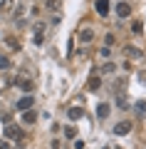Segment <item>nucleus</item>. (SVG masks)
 <instances>
[{
	"instance_id": "1",
	"label": "nucleus",
	"mask_w": 146,
	"mask_h": 149,
	"mask_svg": "<svg viewBox=\"0 0 146 149\" xmlns=\"http://www.w3.org/2000/svg\"><path fill=\"white\" fill-rule=\"evenodd\" d=\"M22 134H25V132H22L17 124H8V127H5V139H8V142H20Z\"/></svg>"
},
{
	"instance_id": "2",
	"label": "nucleus",
	"mask_w": 146,
	"mask_h": 149,
	"mask_svg": "<svg viewBox=\"0 0 146 149\" xmlns=\"http://www.w3.org/2000/svg\"><path fill=\"white\" fill-rule=\"evenodd\" d=\"M32 104H35V97H32V95H25V97H20V100L15 102V109H17V112H25V109H30Z\"/></svg>"
},
{
	"instance_id": "3",
	"label": "nucleus",
	"mask_w": 146,
	"mask_h": 149,
	"mask_svg": "<svg viewBox=\"0 0 146 149\" xmlns=\"http://www.w3.org/2000/svg\"><path fill=\"white\" fill-rule=\"evenodd\" d=\"M131 127H134V124H131L129 119H124V122L114 124V134H116V137H124V134H129V132H131Z\"/></svg>"
},
{
	"instance_id": "4",
	"label": "nucleus",
	"mask_w": 146,
	"mask_h": 149,
	"mask_svg": "<svg viewBox=\"0 0 146 149\" xmlns=\"http://www.w3.org/2000/svg\"><path fill=\"white\" fill-rule=\"evenodd\" d=\"M131 15V5L129 3H119L116 5V17H129Z\"/></svg>"
},
{
	"instance_id": "5",
	"label": "nucleus",
	"mask_w": 146,
	"mask_h": 149,
	"mask_svg": "<svg viewBox=\"0 0 146 149\" xmlns=\"http://www.w3.org/2000/svg\"><path fill=\"white\" fill-rule=\"evenodd\" d=\"M92 40H94V30H92V27H84V30L79 32V42L87 45V42H92Z\"/></svg>"
},
{
	"instance_id": "6",
	"label": "nucleus",
	"mask_w": 146,
	"mask_h": 149,
	"mask_svg": "<svg viewBox=\"0 0 146 149\" xmlns=\"http://www.w3.org/2000/svg\"><path fill=\"white\" fill-rule=\"evenodd\" d=\"M109 112H111V107L107 104V102H102V104L97 107V117H99V119H107V117H109Z\"/></svg>"
},
{
	"instance_id": "7",
	"label": "nucleus",
	"mask_w": 146,
	"mask_h": 149,
	"mask_svg": "<svg viewBox=\"0 0 146 149\" xmlns=\"http://www.w3.org/2000/svg\"><path fill=\"white\" fill-rule=\"evenodd\" d=\"M97 13H99V15H109V0H97Z\"/></svg>"
},
{
	"instance_id": "8",
	"label": "nucleus",
	"mask_w": 146,
	"mask_h": 149,
	"mask_svg": "<svg viewBox=\"0 0 146 149\" xmlns=\"http://www.w3.org/2000/svg\"><path fill=\"white\" fill-rule=\"evenodd\" d=\"M82 114H84V112L79 109V107H69V109H67V117L74 119V122H77V119H82Z\"/></svg>"
},
{
	"instance_id": "9",
	"label": "nucleus",
	"mask_w": 146,
	"mask_h": 149,
	"mask_svg": "<svg viewBox=\"0 0 146 149\" xmlns=\"http://www.w3.org/2000/svg\"><path fill=\"white\" fill-rule=\"evenodd\" d=\"M35 119H37V114H35L32 109H25V112H22V122H25V124H35Z\"/></svg>"
},
{
	"instance_id": "10",
	"label": "nucleus",
	"mask_w": 146,
	"mask_h": 149,
	"mask_svg": "<svg viewBox=\"0 0 146 149\" xmlns=\"http://www.w3.org/2000/svg\"><path fill=\"white\" fill-rule=\"evenodd\" d=\"M124 52H126V57H134V60H136V57H141V50H139V47H131V45L124 50Z\"/></svg>"
},
{
	"instance_id": "11",
	"label": "nucleus",
	"mask_w": 146,
	"mask_h": 149,
	"mask_svg": "<svg viewBox=\"0 0 146 149\" xmlns=\"http://www.w3.org/2000/svg\"><path fill=\"white\" fill-rule=\"evenodd\" d=\"M134 109H136V114H146V102H144V100L134 102Z\"/></svg>"
},
{
	"instance_id": "12",
	"label": "nucleus",
	"mask_w": 146,
	"mask_h": 149,
	"mask_svg": "<svg viewBox=\"0 0 146 149\" xmlns=\"http://www.w3.org/2000/svg\"><path fill=\"white\" fill-rule=\"evenodd\" d=\"M99 85H102V80L94 74V77H89V90H99Z\"/></svg>"
},
{
	"instance_id": "13",
	"label": "nucleus",
	"mask_w": 146,
	"mask_h": 149,
	"mask_svg": "<svg viewBox=\"0 0 146 149\" xmlns=\"http://www.w3.org/2000/svg\"><path fill=\"white\" fill-rule=\"evenodd\" d=\"M17 85H20L25 92H30V90H32V82H30V80H17Z\"/></svg>"
},
{
	"instance_id": "14",
	"label": "nucleus",
	"mask_w": 146,
	"mask_h": 149,
	"mask_svg": "<svg viewBox=\"0 0 146 149\" xmlns=\"http://www.w3.org/2000/svg\"><path fill=\"white\" fill-rule=\"evenodd\" d=\"M8 67H10V57L0 55V70H8Z\"/></svg>"
},
{
	"instance_id": "15",
	"label": "nucleus",
	"mask_w": 146,
	"mask_h": 149,
	"mask_svg": "<svg viewBox=\"0 0 146 149\" xmlns=\"http://www.w3.org/2000/svg\"><path fill=\"white\" fill-rule=\"evenodd\" d=\"M5 42L10 45V47H15V50H20V42H17L15 37H5Z\"/></svg>"
},
{
	"instance_id": "16",
	"label": "nucleus",
	"mask_w": 146,
	"mask_h": 149,
	"mask_svg": "<svg viewBox=\"0 0 146 149\" xmlns=\"http://www.w3.org/2000/svg\"><path fill=\"white\" fill-rule=\"evenodd\" d=\"M45 32V22H35V35H42Z\"/></svg>"
},
{
	"instance_id": "17",
	"label": "nucleus",
	"mask_w": 146,
	"mask_h": 149,
	"mask_svg": "<svg viewBox=\"0 0 146 149\" xmlns=\"http://www.w3.org/2000/svg\"><path fill=\"white\" fill-rule=\"evenodd\" d=\"M64 134H67V137H69V139H74V134H77V132H74V129H72V127H67V129H64Z\"/></svg>"
},
{
	"instance_id": "18",
	"label": "nucleus",
	"mask_w": 146,
	"mask_h": 149,
	"mask_svg": "<svg viewBox=\"0 0 146 149\" xmlns=\"http://www.w3.org/2000/svg\"><path fill=\"white\" fill-rule=\"evenodd\" d=\"M104 42H107V47H109V45H114V35H107V37H104Z\"/></svg>"
},
{
	"instance_id": "19",
	"label": "nucleus",
	"mask_w": 146,
	"mask_h": 149,
	"mask_svg": "<svg viewBox=\"0 0 146 149\" xmlns=\"http://www.w3.org/2000/svg\"><path fill=\"white\" fill-rule=\"evenodd\" d=\"M102 57H111V50L109 47H102Z\"/></svg>"
},
{
	"instance_id": "20",
	"label": "nucleus",
	"mask_w": 146,
	"mask_h": 149,
	"mask_svg": "<svg viewBox=\"0 0 146 149\" xmlns=\"http://www.w3.org/2000/svg\"><path fill=\"white\" fill-rule=\"evenodd\" d=\"M32 42H35V45H42V35H32Z\"/></svg>"
},
{
	"instance_id": "21",
	"label": "nucleus",
	"mask_w": 146,
	"mask_h": 149,
	"mask_svg": "<svg viewBox=\"0 0 146 149\" xmlns=\"http://www.w3.org/2000/svg\"><path fill=\"white\" fill-rule=\"evenodd\" d=\"M114 70H116V65H111V62L104 65V72H114Z\"/></svg>"
},
{
	"instance_id": "22",
	"label": "nucleus",
	"mask_w": 146,
	"mask_h": 149,
	"mask_svg": "<svg viewBox=\"0 0 146 149\" xmlns=\"http://www.w3.org/2000/svg\"><path fill=\"white\" fill-rule=\"evenodd\" d=\"M60 5V0H47V8H57Z\"/></svg>"
},
{
	"instance_id": "23",
	"label": "nucleus",
	"mask_w": 146,
	"mask_h": 149,
	"mask_svg": "<svg viewBox=\"0 0 146 149\" xmlns=\"http://www.w3.org/2000/svg\"><path fill=\"white\" fill-rule=\"evenodd\" d=\"M10 144H8V139H0V149H8Z\"/></svg>"
},
{
	"instance_id": "24",
	"label": "nucleus",
	"mask_w": 146,
	"mask_h": 149,
	"mask_svg": "<svg viewBox=\"0 0 146 149\" xmlns=\"http://www.w3.org/2000/svg\"><path fill=\"white\" fill-rule=\"evenodd\" d=\"M104 149H109V147H104Z\"/></svg>"
}]
</instances>
